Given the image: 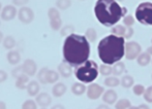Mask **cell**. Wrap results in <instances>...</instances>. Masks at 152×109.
<instances>
[{"instance_id": "obj_18", "label": "cell", "mask_w": 152, "mask_h": 109, "mask_svg": "<svg viewBox=\"0 0 152 109\" xmlns=\"http://www.w3.org/2000/svg\"><path fill=\"white\" fill-rule=\"evenodd\" d=\"M65 85L63 84V83H59V84H57L56 87H54V90H53V93H54V95H56L57 97H60L62 94H64V92H65Z\"/></svg>"}, {"instance_id": "obj_10", "label": "cell", "mask_w": 152, "mask_h": 109, "mask_svg": "<svg viewBox=\"0 0 152 109\" xmlns=\"http://www.w3.org/2000/svg\"><path fill=\"white\" fill-rule=\"evenodd\" d=\"M123 72H125V64L121 61L116 62L112 68V73L114 74L115 76H119V75H121Z\"/></svg>"}, {"instance_id": "obj_27", "label": "cell", "mask_w": 152, "mask_h": 109, "mask_svg": "<svg viewBox=\"0 0 152 109\" xmlns=\"http://www.w3.org/2000/svg\"><path fill=\"white\" fill-rule=\"evenodd\" d=\"M147 53L150 56H152V46H149V48H147Z\"/></svg>"}, {"instance_id": "obj_9", "label": "cell", "mask_w": 152, "mask_h": 109, "mask_svg": "<svg viewBox=\"0 0 152 109\" xmlns=\"http://www.w3.org/2000/svg\"><path fill=\"white\" fill-rule=\"evenodd\" d=\"M137 62H138V65H140V66H143V67L147 66L151 62V56L147 52L141 53V54L138 56V58H137Z\"/></svg>"}, {"instance_id": "obj_21", "label": "cell", "mask_w": 152, "mask_h": 109, "mask_svg": "<svg viewBox=\"0 0 152 109\" xmlns=\"http://www.w3.org/2000/svg\"><path fill=\"white\" fill-rule=\"evenodd\" d=\"M123 24L125 27H132V25L134 24V18L132 14H126L123 18Z\"/></svg>"}, {"instance_id": "obj_29", "label": "cell", "mask_w": 152, "mask_h": 109, "mask_svg": "<svg viewBox=\"0 0 152 109\" xmlns=\"http://www.w3.org/2000/svg\"><path fill=\"white\" fill-rule=\"evenodd\" d=\"M115 1H117V2H122V1H124V0H115Z\"/></svg>"}, {"instance_id": "obj_32", "label": "cell", "mask_w": 152, "mask_h": 109, "mask_svg": "<svg viewBox=\"0 0 152 109\" xmlns=\"http://www.w3.org/2000/svg\"><path fill=\"white\" fill-rule=\"evenodd\" d=\"M151 62H152V61H151Z\"/></svg>"}, {"instance_id": "obj_13", "label": "cell", "mask_w": 152, "mask_h": 109, "mask_svg": "<svg viewBox=\"0 0 152 109\" xmlns=\"http://www.w3.org/2000/svg\"><path fill=\"white\" fill-rule=\"evenodd\" d=\"M120 84V79L117 76H109L104 79V85L109 87H116Z\"/></svg>"}, {"instance_id": "obj_23", "label": "cell", "mask_w": 152, "mask_h": 109, "mask_svg": "<svg viewBox=\"0 0 152 109\" xmlns=\"http://www.w3.org/2000/svg\"><path fill=\"white\" fill-rule=\"evenodd\" d=\"M132 35H134V29H132V27H126V31L123 38L124 39H129V38L132 37Z\"/></svg>"}, {"instance_id": "obj_14", "label": "cell", "mask_w": 152, "mask_h": 109, "mask_svg": "<svg viewBox=\"0 0 152 109\" xmlns=\"http://www.w3.org/2000/svg\"><path fill=\"white\" fill-rule=\"evenodd\" d=\"M132 103L128 99H120L115 103V109H129Z\"/></svg>"}, {"instance_id": "obj_26", "label": "cell", "mask_w": 152, "mask_h": 109, "mask_svg": "<svg viewBox=\"0 0 152 109\" xmlns=\"http://www.w3.org/2000/svg\"><path fill=\"white\" fill-rule=\"evenodd\" d=\"M96 109H111V108L108 105H106V104H102V105H99Z\"/></svg>"}, {"instance_id": "obj_31", "label": "cell", "mask_w": 152, "mask_h": 109, "mask_svg": "<svg viewBox=\"0 0 152 109\" xmlns=\"http://www.w3.org/2000/svg\"><path fill=\"white\" fill-rule=\"evenodd\" d=\"M151 79H152V74H151Z\"/></svg>"}, {"instance_id": "obj_3", "label": "cell", "mask_w": 152, "mask_h": 109, "mask_svg": "<svg viewBox=\"0 0 152 109\" xmlns=\"http://www.w3.org/2000/svg\"><path fill=\"white\" fill-rule=\"evenodd\" d=\"M126 8L115 0H97L94 6V14L102 25L113 27L126 14Z\"/></svg>"}, {"instance_id": "obj_1", "label": "cell", "mask_w": 152, "mask_h": 109, "mask_svg": "<svg viewBox=\"0 0 152 109\" xmlns=\"http://www.w3.org/2000/svg\"><path fill=\"white\" fill-rule=\"evenodd\" d=\"M63 57L70 66H79L86 62L90 56V44L86 37L72 33L63 43Z\"/></svg>"}, {"instance_id": "obj_15", "label": "cell", "mask_w": 152, "mask_h": 109, "mask_svg": "<svg viewBox=\"0 0 152 109\" xmlns=\"http://www.w3.org/2000/svg\"><path fill=\"white\" fill-rule=\"evenodd\" d=\"M72 93H74L75 95L80 96V95H82V94H84V92L86 91V87H85L83 83L77 82V83H75V84L72 85Z\"/></svg>"}, {"instance_id": "obj_22", "label": "cell", "mask_w": 152, "mask_h": 109, "mask_svg": "<svg viewBox=\"0 0 152 109\" xmlns=\"http://www.w3.org/2000/svg\"><path fill=\"white\" fill-rule=\"evenodd\" d=\"M70 65H68L67 63L66 64H62L60 66V72L62 73L63 76H69L70 73H72V70H70Z\"/></svg>"}, {"instance_id": "obj_12", "label": "cell", "mask_w": 152, "mask_h": 109, "mask_svg": "<svg viewBox=\"0 0 152 109\" xmlns=\"http://www.w3.org/2000/svg\"><path fill=\"white\" fill-rule=\"evenodd\" d=\"M134 77H132V75H128V74H126V75L122 76L120 84L124 87V89L132 87V85H134Z\"/></svg>"}, {"instance_id": "obj_5", "label": "cell", "mask_w": 152, "mask_h": 109, "mask_svg": "<svg viewBox=\"0 0 152 109\" xmlns=\"http://www.w3.org/2000/svg\"><path fill=\"white\" fill-rule=\"evenodd\" d=\"M136 18L141 24L151 26L152 25V2H142L136 8Z\"/></svg>"}, {"instance_id": "obj_7", "label": "cell", "mask_w": 152, "mask_h": 109, "mask_svg": "<svg viewBox=\"0 0 152 109\" xmlns=\"http://www.w3.org/2000/svg\"><path fill=\"white\" fill-rule=\"evenodd\" d=\"M104 90L97 83H91L87 90V97L91 100H96L104 94Z\"/></svg>"}, {"instance_id": "obj_20", "label": "cell", "mask_w": 152, "mask_h": 109, "mask_svg": "<svg viewBox=\"0 0 152 109\" xmlns=\"http://www.w3.org/2000/svg\"><path fill=\"white\" fill-rule=\"evenodd\" d=\"M132 91H134V94L136 96H141L144 94L145 92V87L143 84H140V83H138V84H134L132 85Z\"/></svg>"}, {"instance_id": "obj_28", "label": "cell", "mask_w": 152, "mask_h": 109, "mask_svg": "<svg viewBox=\"0 0 152 109\" xmlns=\"http://www.w3.org/2000/svg\"><path fill=\"white\" fill-rule=\"evenodd\" d=\"M53 109H64V108L62 107V106H59V105H58V106H55V107L53 108Z\"/></svg>"}, {"instance_id": "obj_4", "label": "cell", "mask_w": 152, "mask_h": 109, "mask_svg": "<svg viewBox=\"0 0 152 109\" xmlns=\"http://www.w3.org/2000/svg\"><path fill=\"white\" fill-rule=\"evenodd\" d=\"M77 79L83 83H91L98 76V66L92 60H87L81 65L77 66L75 70Z\"/></svg>"}, {"instance_id": "obj_30", "label": "cell", "mask_w": 152, "mask_h": 109, "mask_svg": "<svg viewBox=\"0 0 152 109\" xmlns=\"http://www.w3.org/2000/svg\"><path fill=\"white\" fill-rule=\"evenodd\" d=\"M151 43H152V38H151Z\"/></svg>"}, {"instance_id": "obj_2", "label": "cell", "mask_w": 152, "mask_h": 109, "mask_svg": "<svg viewBox=\"0 0 152 109\" xmlns=\"http://www.w3.org/2000/svg\"><path fill=\"white\" fill-rule=\"evenodd\" d=\"M124 44L125 39L123 37L113 34L104 37L97 46L100 61L107 65H112L120 61L124 57Z\"/></svg>"}, {"instance_id": "obj_24", "label": "cell", "mask_w": 152, "mask_h": 109, "mask_svg": "<svg viewBox=\"0 0 152 109\" xmlns=\"http://www.w3.org/2000/svg\"><path fill=\"white\" fill-rule=\"evenodd\" d=\"M70 5L69 0H59L58 1V6L61 8H67Z\"/></svg>"}, {"instance_id": "obj_17", "label": "cell", "mask_w": 152, "mask_h": 109, "mask_svg": "<svg viewBox=\"0 0 152 109\" xmlns=\"http://www.w3.org/2000/svg\"><path fill=\"white\" fill-rule=\"evenodd\" d=\"M96 36H97V34H96L95 29H93V28H89V29H87L86 34H85V37H86V39L88 40L89 42L95 41Z\"/></svg>"}, {"instance_id": "obj_6", "label": "cell", "mask_w": 152, "mask_h": 109, "mask_svg": "<svg viewBox=\"0 0 152 109\" xmlns=\"http://www.w3.org/2000/svg\"><path fill=\"white\" fill-rule=\"evenodd\" d=\"M142 53V46L137 41H127L124 44V57L127 60H134Z\"/></svg>"}, {"instance_id": "obj_19", "label": "cell", "mask_w": 152, "mask_h": 109, "mask_svg": "<svg viewBox=\"0 0 152 109\" xmlns=\"http://www.w3.org/2000/svg\"><path fill=\"white\" fill-rule=\"evenodd\" d=\"M143 96H144V100L147 103H152V85L148 87L145 90Z\"/></svg>"}, {"instance_id": "obj_8", "label": "cell", "mask_w": 152, "mask_h": 109, "mask_svg": "<svg viewBox=\"0 0 152 109\" xmlns=\"http://www.w3.org/2000/svg\"><path fill=\"white\" fill-rule=\"evenodd\" d=\"M117 99H118V96H117V93L114 90H108L102 94V101L106 104H109V105L115 104Z\"/></svg>"}, {"instance_id": "obj_11", "label": "cell", "mask_w": 152, "mask_h": 109, "mask_svg": "<svg viewBox=\"0 0 152 109\" xmlns=\"http://www.w3.org/2000/svg\"><path fill=\"white\" fill-rule=\"evenodd\" d=\"M125 31L126 27L123 26V25H114L112 27V30H111V34L119 36V37H123L124 34H125Z\"/></svg>"}, {"instance_id": "obj_25", "label": "cell", "mask_w": 152, "mask_h": 109, "mask_svg": "<svg viewBox=\"0 0 152 109\" xmlns=\"http://www.w3.org/2000/svg\"><path fill=\"white\" fill-rule=\"evenodd\" d=\"M129 109H150L148 105H146V104H141V105L139 106H130Z\"/></svg>"}, {"instance_id": "obj_16", "label": "cell", "mask_w": 152, "mask_h": 109, "mask_svg": "<svg viewBox=\"0 0 152 109\" xmlns=\"http://www.w3.org/2000/svg\"><path fill=\"white\" fill-rule=\"evenodd\" d=\"M98 73H100L102 75L109 76L112 73V67L111 65H107V64H102L98 67Z\"/></svg>"}]
</instances>
